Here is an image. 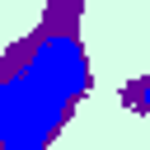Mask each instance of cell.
I'll return each instance as SVG.
<instances>
[{
  "mask_svg": "<svg viewBox=\"0 0 150 150\" xmlns=\"http://www.w3.org/2000/svg\"><path fill=\"white\" fill-rule=\"evenodd\" d=\"M89 89V52L70 28L33 38L0 75V150H47Z\"/></svg>",
  "mask_w": 150,
  "mask_h": 150,
  "instance_id": "obj_1",
  "label": "cell"
}]
</instances>
